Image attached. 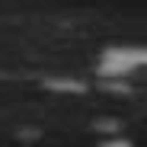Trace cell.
Here are the masks:
<instances>
[{"mask_svg":"<svg viewBox=\"0 0 147 147\" xmlns=\"http://www.w3.org/2000/svg\"><path fill=\"white\" fill-rule=\"evenodd\" d=\"M144 61H147L144 48H106L102 58H99V70L106 77H128Z\"/></svg>","mask_w":147,"mask_h":147,"instance_id":"obj_1","label":"cell"}]
</instances>
